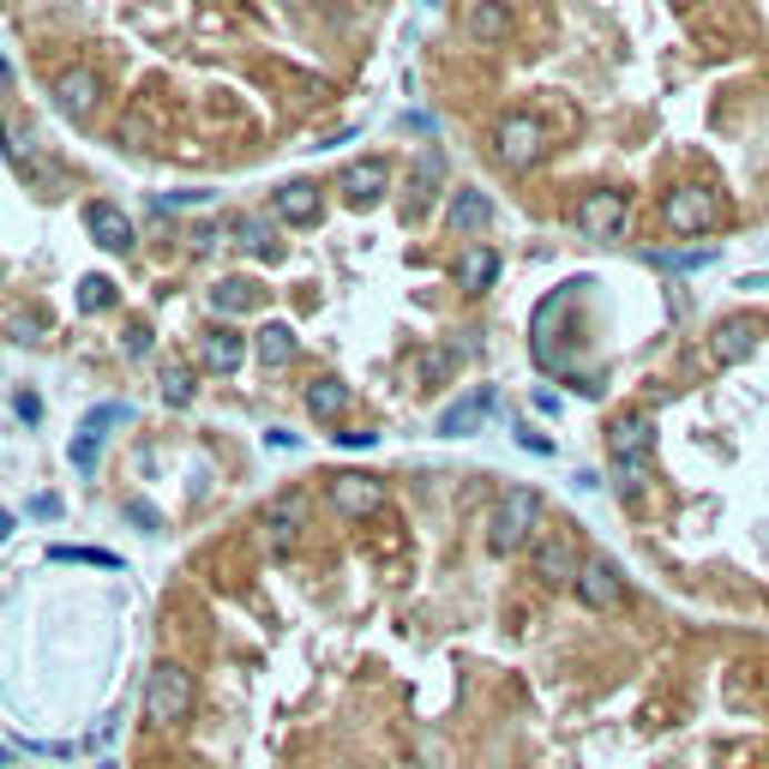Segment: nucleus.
I'll return each mask as SVG.
<instances>
[{
  "label": "nucleus",
  "instance_id": "nucleus-7",
  "mask_svg": "<svg viewBox=\"0 0 769 769\" xmlns=\"http://www.w3.org/2000/svg\"><path fill=\"white\" fill-rule=\"evenodd\" d=\"M331 511L337 517H373V511H384V481L379 476H361V469L337 476L331 481Z\"/></svg>",
  "mask_w": 769,
  "mask_h": 769
},
{
  "label": "nucleus",
  "instance_id": "nucleus-16",
  "mask_svg": "<svg viewBox=\"0 0 769 769\" xmlns=\"http://www.w3.org/2000/svg\"><path fill=\"white\" fill-rule=\"evenodd\" d=\"M446 223H451L457 234L487 229V223H493V199H487V192H476V187H463V192L451 199V217H446Z\"/></svg>",
  "mask_w": 769,
  "mask_h": 769
},
{
  "label": "nucleus",
  "instance_id": "nucleus-17",
  "mask_svg": "<svg viewBox=\"0 0 769 769\" xmlns=\"http://www.w3.org/2000/svg\"><path fill=\"white\" fill-rule=\"evenodd\" d=\"M91 97H97V72H84V67L61 72V84H54V102H61V114H72V121H79V114L91 109Z\"/></svg>",
  "mask_w": 769,
  "mask_h": 769
},
{
  "label": "nucleus",
  "instance_id": "nucleus-9",
  "mask_svg": "<svg viewBox=\"0 0 769 769\" xmlns=\"http://www.w3.org/2000/svg\"><path fill=\"white\" fill-rule=\"evenodd\" d=\"M384 187H391V169H384L379 157H354L349 169L337 174V192H343L349 204H361V211H367V204H379V199H384Z\"/></svg>",
  "mask_w": 769,
  "mask_h": 769
},
{
  "label": "nucleus",
  "instance_id": "nucleus-32",
  "mask_svg": "<svg viewBox=\"0 0 769 769\" xmlns=\"http://www.w3.org/2000/svg\"><path fill=\"white\" fill-rule=\"evenodd\" d=\"M264 446H271V451H294L301 439H294V433H264Z\"/></svg>",
  "mask_w": 769,
  "mask_h": 769
},
{
  "label": "nucleus",
  "instance_id": "nucleus-27",
  "mask_svg": "<svg viewBox=\"0 0 769 769\" xmlns=\"http://www.w3.org/2000/svg\"><path fill=\"white\" fill-rule=\"evenodd\" d=\"M301 517H307L301 499H277V506H271V536H277V541L294 536V529H301Z\"/></svg>",
  "mask_w": 769,
  "mask_h": 769
},
{
  "label": "nucleus",
  "instance_id": "nucleus-20",
  "mask_svg": "<svg viewBox=\"0 0 769 769\" xmlns=\"http://www.w3.org/2000/svg\"><path fill=\"white\" fill-rule=\"evenodd\" d=\"M253 301H259V283H253V277H223V283L211 289V307H217V313H247Z\"/></svg>",
  "mask_w": 769,
  "mask_h": 769
},
{
  "label": "nucleus",
  "instance_id": "nucleus-34",
  "mask_svg": "<svg viewBox=\"0 0 769 769\" xmlns=\"http://www.w3.org/2000/svg\"><path fill=\"white\" fill-rule=\"evenodd\" d=\"M7 84H12V67H7V61H0V91H7Z\"/></svg>",
  "mask_w": 769,
  "mask_h": 769
},
{
  "label": "nucleus",
  "instance_id": "nucleus-8",
  "mask_svg": "<svg viewBox=\"0 0 769 769\" xmlns=\"http://www.w3.org/2000/svg\"><path fill=\"white\" fill-rule=\"evenodd\" d=\"M577 229H583L589 241H619V234H626V192H589V199L577 204Z\"/></svg>",
  "mask_w": 769,
  "mask_h": 769
},
{
  "label": "nucleus",
  "instance_id": "nucleus-30",
  "mask_svg": "<svg viewBox=\"0 0 769 769\" xmlns=\"http://www.w3.org/2000/svg\"><path fill=\"white\" fill-rule=\"evenodd\" d=\"M12 331H19V343H42V324H37L31 313H19V319H12Z\"/></svg>",
  "mask_w": 769,
  "mask_h": 769
},
{
  "label": "nucleus",
  "instance_id": "nucleus-24",
  "mask_svg": "<svg viewBox=\"0 0 769 769\" xmlns=\"http://www.w3.org/2000/svg\"><path fill=\"white\" fill-rule=\"evenodd\" d=\"M234 241H241L247 253H259V259H277V241H271V229H264L259 217H234Z\"/></svg>",
  "mask_w": 769,
  "mask_h": 769
},
{
  "label": "nucleus",
  "instance_id": "nucleus-6",
  "mask_svg": "<svg viewBox=\"0 0 769 769\" xmlns=\"http://www.w3.org/2000/svg\"><path fill=\"white\" fill-rule=\"evenodd\" d=\"M577 596L589 601L596 613H613L619 601H626V577H619V566L613 559H583V571H577Z\"/></svg>",
  "mask_w": 769,
  "mask_h": 769
},
{
  "label": "nucleus",
  "instance_id": "nucleus-5",
  "mask_svg": "<svg viewBox=\"0 0 769 769\" xmlns=\"http://www.w3.org/2000/svg\"><path fill=\"white\" fill-rule=\"evenodd\" d=\"M608 451H613V463H619V476H626V487H638L643 457H649V421L643 416H619L608 427Z\"/></svg>",
  "mask_w": 769,
  "mask_h": 769
},
{
  "label": "nucleus",
  "instance_id": "nucleus-19",
  "mask_svg": "<svg viewBox=\"0 0 769 769\" xmlns=\"http://www.w3.org/2000/svg\"><path fill=\"white\" fill-rule=\"evenodd\" d=\"M511 31V12L499 7V0H481V7H469V37L476 42H499Z\"/></svg>",
  "mask_w": 769,
  "mask_h": 769
},
{
  "label": "nucleus",
  "instance_id": "nucleus-33",
  "mask_svg": "<svg viewBox=\"0 0 769 769\" xmlns=\"http://www.w3.org/2000/svg\"><path fill=\"white\" fill-rule=\"evenodd\" d=\"M7 536H12V517H7V511H0V541H7Z\"/></svg>",
  "mask_w": 769,
  "mask_h": 769
},
{
  "label": "nucleus",
  "instance_id": "nucleus-13",
  "mask_svg": "<svg viewBox=\"0 0 769 769\" xmlns=\"http://www.w3.org/2000/svg\"><path fill=\"white\" fill-rule=\"evenodd\" d=\"M577 553H571V541L566 536H547L536 547V577H547V583H577Z\"/></svg>",
  "mask_w": 769,
  "mask_h": 769
},
{
  "label": "nucleus",
  "instance_id": "nucleus-22",
  "mask_svg": "<svg viewBox=\"0 0 769 769\" xmlns=\"http://www.w3.org/2000/svg\"><path fill=\"white\" fill-rule=\"evenodd\" d=\"M343 403H349V391L337 379H313V384H307V409H313L319 421H337V409H343Z\"/></svg>",
  "mask_w": 769,
  "mask_h": 769
},
{
  "label": "nucleus",
  "instance_id": "nucleus-18",
  "mask_svg": "<svg viewBox=\"0 0 769 769\" xmlns=\"http://www.w3.org/2000/svg\"><path fill=\"white\" fill-rule=\"evenodd\" d=\"M493 277H499V253H493V247H469V253L457 259V289H476L481 294Z\"/></svg>",
  "mask_w": 769,
  "mask_h": 769
},
{
  "label": "nucleus",
  "instance_id": "nucleus-11",
  "mask_svg": "<svg viewBox=\"0 0 769 769\" xmlns=\"http://www.w3.org/2000/svg\"><path fill=\"white\" fill-rule=\"evenodd\" d=\"M319 211H324V199H319V187L313 181H289V187H277V217L294 229H307V223H319Z\"/></svg>",
  "mask_w": 769,
  "mask_h": 769
},
{
  "label": "nucleus",
  "instance_id": "nucleus-14",
  "mask_svg": "<svg viewBox=\"0 0 769 769\" xmlns=\"http://www.w3.org/2000/svg\"><path fill=\"white\" fill-rule=\"evenodd\" d=\"M199 354H204V367H211V373H234V367H241V354H247V337L229 331V324H217V331H204Z\"/></svg>",
  "mask_w": 769,
  "mask_h": 769
},
{
  "label": "nucleus",
  "instance_id": "nucleus-25",
  "mask_svg": "<svg viewBox=\"0 0 769 769\" xmlns=\"http://www.w3.org/2000/svg\"><path fill=\"white\" fill-rule=\"evenodd\" d=\"M114 307V283L109 277H84L79 283V313H109Z\"/></svg>",
  "mask_w": 769,
  "mask_h": 769
},
{
  "label": "nucleus",
  "instance_id": "nucleus-23",
  "mask_svg": "<svg viewBox=\"0 0 769 769\" xmlns=\"http://www.w3.org/2000/svg\"><path fill=\"white\" fill-rule=\"evenodd\" d=\"M54 566H102V571H121V553H102V547H49Z\"/></svg>",
  "mask_w": 769,
  "mask_h": 769
},
{
  "label": "nucleus",
  "instance_id": "nucleus-35",
  "mask_svg": "<svg viewBox=\"0 0 769 769\" xmlns=\"http://www.w3.org/2000/svg\"><path fill=\"white\" fill-rule=\"evenodd\" d=\"M0 769H7V751H0Z\"/></svg>",
  "mask_w": 769,
  "mask_h": 769
},
{
  "label": "nucleus",
  "instance_id": "nucleus-31",
  "mask_svg": "<svg viewBox=\"0 0 769 769\" xmlns=\"http://www.w3.org/2000/svg\"><path fill=\"white\" fill-rule=\"evenodd\" d=\"M109 421H121V409L102 403V409H91V416H84V433H97V427H109Z\"/></svg>",
  "mask_w": 769,
  "mask_h": 769
},
{
  "label": "nucleus",
  "instance_id": "nucleus-10",
  "mask_svg": "<svg viewBox=\"0 0 769 769\" xmlns=\"http://www.w3.org/2000/svg\"><path fill=\"white\" fill-rule=\"evenodd\" d=\"M751 349H758V324L751 319H721L716 337H709V361L716 367H739Z\"/></svg>",
  "mask_w": 769,
  "mask_h": 769
},
{
  "label": "nucleus",
  "instance_id": "nucleus-15",
  "mask_svg": "<svg viewBox=\"0 0 769 769\" xmlns=\"http://www.w3.org/2000/svg\"><path fill=\"white\" fill-rule=\"evenodd\" d=\"M84 229H91L109 253H127L132 247V223H127V211H114V204H91V211H84Z\"/></svg>",
  "mask_w": 769,
  "mask_h": 769
},
{
  "label": "nucleus",
  "instance_id": "nucleus-3",
  "mask_svg": "<svg viewBox=\"0 0 769 769\" xmlns=\"http://www.w3.org/2000/svg\"><path fill=\"white\" fill-rule=\"evenodd\" d=\"M661 217H668L673 234H709L721 223V204L709 187H673L668 199H661Z\"/></svg>",
  "mask_w": 769,
  "mask_h": 769
},
{
  "label": "nucleus",
  "instance_id": "nucleus-1",
  "mask_svg": "<svg viewBox=\"0 0 769 769\" xmlns=\"http://www.w3.org/2000/svg\"><path fill=\"white\" fill-rule=\"evenodd\" d=\"M541 523V493L536 487H506V499L493 506V523H487V547L493 553H517V547H529Z\"/></svg>",
  "mask_w": 769,
  "mask_h": 769
},
{
  "label": "nucleus",
  "instance_id": "nucleus-21",
  "mask_svg": "<svg viewBox=\"0 0 769 769\" xmlns=\"http://www.w3.org/2000/svg\"><path fill=\"white\" fill-rule=\"evenodd\" d=\"M253 354H259L264 367H283L289 354H294V331H289L283 319H271V324H264V331H259V343H253Z\"/></svg>",
  "mask_w": 769,
  "mask_h": 769
},
{
  "label": "nucleus",
  "instance_id": "nucleus-26",
  "mask_svg": "<svg viewBox=\"0 0 769 769\" xmlns=\"http://www.w3.org/2000/svg\"><path fill=\"white\" fill-rule=\"evenodd\" d=\"M0 144H7V157L19 169H31V132H24V121H0Z\"/></svg>",
  "mask_w": 769,
  "mask_h": 769
},
{
  "label": "nucleus",
  "instance_id": "nucleus-29",
  "mask_svg": "<svg viewBox=\"0 0 769 769\" xmlns=\"http://www.w3.org/2000/svg\"><path fill=\"white\" fill-rule=\"evenodd\" d=\"M91 463H97V439L79 433V439H72V469H91Z\"/></svg>",
  "mask_w": 769,
  "mask_h": 769
},
{
  "label": "nucleus",
  "instance_id": "nucleus-4",
  "mask_svg": "<svg viewBox=\"0 0 769 769\" xmlns=\"http://www.w3.org/2000/svg\"><path fill=\"white\" fill-rule=\"evenodd\" d=\"M493 144H499V162H506V169H529V162L541 157L547 132H541L536 114H506L499 132H493Z\"/></svg>",
  "mask_w": 769,
  "mask_h": 769
},
{
  "label": "nucleus",
  "instance_id": "nucleus-2",
  "mask_svg": "<svg viewBox=\"0 0 769 769\" xmlns=\"http://www.w3.org/2000/svg\"><path fill=\"white\" fill-rule=\"evenodd\" d=\"M192 716V673L181 661H157L151 673H144V721H157V728H174V721Z\"/></svg>",
  "mask_w": 769,
  "mask_h": 769
},
{
  "label": "nucleus",
  "instance_id": "nucleus-12",
  "mask_svg": "<svg viewBox=\"0 0 769 769\" xmlns=\"http://www.w3.org/2000/svg\"><path fill=\"white\" fill-rule=\"evenodd\" d=\"M487 409H493V391H487V384H481V391H469L463 403H451L446 416H439V433H446V439H463V433H476V427L487 421Z\"/></svg>",
  "mask_w": 769,
  "mask_h": 769
},
{
  "label": "nucleus",
  "instance_id": "nucleus-28",
  "mask_svg": "<svg viewBox=\"0 0 769 769\" xmlns=\"http://www.w3.org/2000/svg\"><path fill=\"white\" fill-rule=\"evenodd\" d=\"M162 397H169L174 409L192 403V373H187V367H169V373H162Z\"/></svg>",
  "mask_w": 769,
  "mask_h": 769
}]
</instances>
